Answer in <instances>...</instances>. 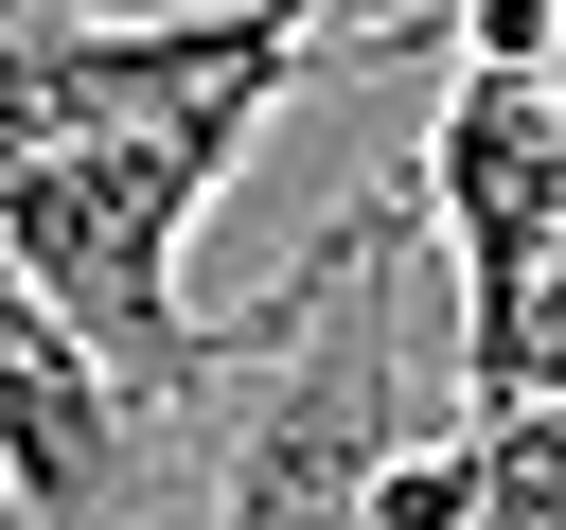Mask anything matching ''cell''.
I'll use <instances>...</instances> for the list:
<instances>
[{"label":"cell","instance_id":"obj_4","mask_svg":"<svg viewBox=\"0 0 566 530\" xmlns=\"http://www.w3.org/2000/svg\"><path fill=\"white\" fill-rule=\"evenodd\" d=\"M460 442H478L460 530H566V389H513V406H478Z\"/></svg>","mask_w":566,"mask_h":530},{"label":"cell","instance_id":"obj_2","mask_svg":"<svg viewBox=\"0 0 566 530\" xmlns=\"http://www.w3.org/2000/svg\"><path fill=\"white\" fill-rule=\"evenodd\" d=\"M424 212L460 247V424L531 389V283L566 230V106L531 53H460L442 124H424Z\"/></svg>","mask_w":566,"mask_h":530},{"label":"cell","instance_id":"obj_1","mask_svg":"<svg viewBox=\"0 0 566 530\" xmlns=\"http://www.w3.org/2000/svg\"><path fill=\"white\" fill-rule=\"evenodd\" d=\"M389 247H407V177L354 194V212L230 318V371L177 406V424H212V442H195V530H371V459L407 442L389 318H371Z\"/></svg>","mask_w":566,"mask_h":530},{"label":"cell","instance_id":"obj_3","mask_svg":"<svg viewBox=\"0 0 566 530\" xmlns=\"http://www.w3.org/2000/svg\"><path fill=\"white\" fill-rule=\"evenodd\" d=\"M0 495H18V530H142L159 512V406H124L18 265H0Z\"/></svg>","mask_w":566,"mask_h":530}]
</instances>
